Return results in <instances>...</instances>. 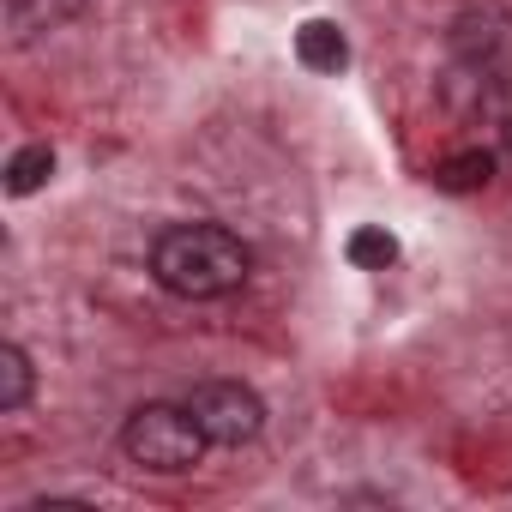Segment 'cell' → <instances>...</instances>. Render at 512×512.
Here are the masks:
<instances>
[{"label":"cell","mask_w":512,"mask_h":512,"mask_svg":"<svg viewBox=\"0 0 512 512\" xmlns=\"http://www.w3.org/2000/svg\"><path fill=\"white\" fill-rule=\"evenodd\" d=\"M344 253H350V266H362V272H386V266L398 260V241H392L386 229H374V223H368V229H356V235H350V247H344Z\"/></svg>","instance_id":"9"},{"label":"cell","mask_w":512,"mask_h":512,"mask_svg":"<svg viewBox=\"0 0 512 512\" xmlns=\"http://www.w3.org/2000/svg\"><path fill=\"white\" fill-rule=\"evenodd\" d=\"M49 175H55V151H49V145H25V151H13V163H7V193L25 199V193H37Z\"/></svg>","instance_id":"8"},{"label":"cell","mask_w":512,"mask_h":512,"mask_svg":"<svg viewBox=\"0 0 512 512\" xmlns=\"http://www.w3.org/2000/svg\"><path fill=\"white\" fill-rule=\"evenodd\" d=\"M488 175H494V157H488V151H458V157H446V163L434 169V187H446V193H476V187H488Z\"/></svg>","instance_id":"7"},{"label":"cell","mask_w":512,"mask_h":512,"mask_svg":"<svg viewBox=\"0 0 512 512\" xmlns=\"http://www.w3.org/2000/svg\"><path fill=\"white\" fill-rule=\"evenodd\" d=\"M452 49H458L470 67L494 73L500 61H512V13H506V7H476V13H464V19L452 25Z\"/></svg>","instance_id":"4"},{"label":"cell","mask_w":512,"mask_h":512,"mask_svg":"<svg viewBox=\"0 0 512 512\" xmlns=\"http://www.w3.org/2000/svg\"><path fill=\"white\" fill-rule=\"evenodd\" d=\"M187 410H193V422L205 428L211 446H247L253 434L266 428L260 392L241 386V380H199V386L187 392Z\"/></svg>","instance_id":"3"},{"label":"cell","mask_w":512,"mask_h":512,"mask_svg":"<svg viewBox=\"0 0 512 512\" xmlns=\"http://www.w3.org/2000/svg\"><path fill=\"white\" fill-rule=\"evenodd\" d=\"M296 61H302L308 73H338V67L350 61V43H344V31H338L332 19H308V25L296 31Z\"/></svg>","instance_id":"5"},{"label":"cell","mask_w":512,"mask_h":512,"mask_svg":"<svg viewBox=\"0 0 512 512\" xmlns=\"http://www.w3.org/2000/svg\"><path fill=\"white\" fill-rule=\"evenodd\" d=\"M506 145H512V115H506Z\"/></svg>","instance_id":"10"},{"label":"cell","mask_w":512,"mask_h":512,"mask_svg":"<svg viewBox=\"0 0 512 512\" xmlns=\"http://www.w3.org/2000/svg\"><path fill=\"white\" fill-rule=\"evenodd\" d=\"M151 272L181 302H217L247 284L253 253L217 223H175L151 241Z\"/></svg>","instance_id":"1"},{"label":"cell","mask_w":512,"mask_h":512,"mask_svg":"<svg viewBox=\"0 0 512 512\" xmlns=\"http://www.w3.org/2000/svg\"><path fill=\"white\" fill-rule=\"evenodd\" d=\"M205 428L193 422L187 404H139L121 428V452L139 464V470H157V476H181L199 464L205 452Z\"/></svg>","instance_id":"2"},{"label":"cell","mask_w":512,"mask_h":512,"mask_svg":"<svg viewBox=\"0 0 512 512\" xmlns=\"http://www.w3.org/2000/svg\"><path fill=\"white\" fill-rule=\"evenodd\" d=\"M31 386H37V374H31V356L19 350V344H0V410H25L31 404Z\"/></svg>","instance_id":"6"}]
</instances>
